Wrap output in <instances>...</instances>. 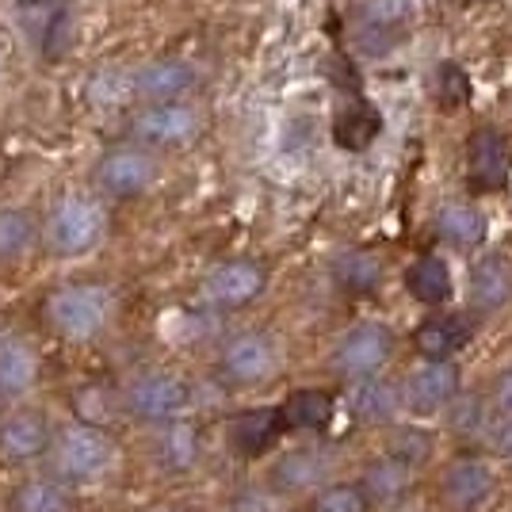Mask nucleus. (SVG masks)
<instances>
[{
	"label": "nucleus",
	"mask_w": 512,
	"mask_h": 512,
	"mask_svg": "<svg viewBox=\"0 0 512 512\" xmlns=\"http://www.w3.org/2000/svg\"><path fill=\"white\" fill-rule=\"evenodd\" d=\"M283 413V425L295 428V432H325L333 425V413H337V402L329 390H318V386H302L295 394H287V402L279 406Z\"/></svg>",
	"instance_id": "obj_18"
},
{
	"label": "nucleus",
	"mask_w": 512,
	"mask_h": 512,
	"mask_svg": "<svg viewBox=\"0 0 512 512\" xmlns=\"http://www.w3.org/2000/svg\"><path fill=\"white\" fill-rule=\"evenodd\" d=\"M287 432L283 425V413L279 406H256V409H241L230 428H226V436H230V448L237 455H245V459H256V455H264V451H272L279 444V436Z\"/></svg>",
	"instance_id": "obj_10"
},
{
	"label": "nucleus",
	"mask_w": 512,
	"mask_h": 512,
	"mask_svg": "<svg viewBox=\"0 0 512 512\" xmlns=\"http://www.w3.org/2000/svg\"><path fill=\"white\" fill-rule=\"evenodd\" d=\"M409 470L406 463H398L394 455H383V459H375V463H367L360 478V490L367 493V501L371 505H398L402 497L409 493Z\"/></svg>",
	"instance_id": "obj_21"
},
{
	"label": "nucleus",
	"mask_w": 512,
	"mask_h": 512,
	"mask_svg": "<svg viewBox=\"0 0 512 512\" xmlns=\"http://www.w3.org/2000/svg\"><path fill=\"white\" fill-rule=\"evenodd\" d=\"M39 383V356L20 333H0V398H20Z\"/></svg>",
	"instance_id": "obj_15"
},
{
	"label": "nucleus",
	"mask_w": 512,
	"mask_h": 512,
	"mask_svg": "<svg viewBox=\"0 0 512 512\" xmlns=\"http://www.w3.org/2000/svg\"><path fill=\"white\" fill-rule=\"evenodd\" d=\"M409 27V0H363L356 16V39L367 54H386L402 43Z\"/></svg>",
	"instance_id": "obj_7"
},
{
	"label": "nucleus",
	"mask_w": 512,
	"mask_h": 512,
	"mask_svg": "<svg viewBox=\"0 0 512 512\" xmlns=\"http://www.w3.org/2000/svg\"><path fill=\"white\" fill-rule=\"evenodd\" d=\"M440 497L448 501L455 512L482 509L493 497V470L482 459H459L444 470L440 478Z\"/></svg>",
	"instance_id": "obj_11"
},
{
	"label": "nucleus",
	"mask_w": 512,
	"mask_h": 512,
	"mask_svg": "<svg viewBox=\"0 0 512 512\" xmlns=\"http://www.w3.org/2000/svg\"><path fill=\"white\" fill-rule=\"evenodd\" d=\"M195 130H199L195 111L180 104H153L134 119V138L146 146H180Z\"/></svg>",
	"instance_id": "obj_13"
},
{
	"label": "nucleus",
	"mask_w": 512,
	"mask_h": 512,
	"mask_svg": "<svg viewBox=\"0 0 512 512\" xmlns=\"http://www.w3.org/2000/svg\"><path fill=\"white\" fill-rule=\"evenodd\" d=\"M157 451H161V463L172 470H188L199 459V428L192 421H169L161 440H157Z\"/></svg>",
	"instance_id": "obj_28"
},
{
	"label": "nucleus",
	"mask_w": 512,
	"mask_h": 512,
	"mask_svg": "<svg viewBox=\"0 0 512 512\" xmlns=\"http://www.w3.org/2000/svg\"><path fill=\"white\" fill-rule=\"evenodd\" d=\"M8 512H77V497L65 478H23L8 493Z\"/></svg>",
	"instance_id": "obj_17"
},
{
	"label": "nucleus",
	"mask_w": 512,
	"mask_h": 512,
	"mask_svg": "<svg viewBox=\"0 0 512 512\" xmlns=\"http://www.w3.org/2000/svg\"><path fill=\"white\" fill-rule=\"evenodd\" d=\"M104 226H107V214L96 199H65L62 207L50 214L46 237H50V249L54 253L81 256L104 237Z\"/></svg>",
	"instance_id": "obj_4"
},
{
	"label": "nucleus",
	"mask_w": 512,
	"mask_h": 512,
	"mask_svg": "<svg viewBox=\"0 0 512 512\" xmlns=\"http://www.w3.org/2000/svg\"><path fill=\"white\" fill-rule=\"evenodd\" d=\"M386 455H394V459L406 463V467L425 463L428 455H432V436H428V432H417V428H402V432L390 440V451H386Z\"/></svg>",
	"instance_id": "obj_32"
},
{
	"label": "nucleus",
	"mask_w": 512,
	"mask_h": 512,
	"mask_svg": "<svg viewBox=\"0 0 512 512\" xmlns=\"http://www.w3.org/2000/svg\"><path fill=\"white\" fill-rule=\"evenodd\" d=\"M406 287L417 302L436 306V302H444L451 295V268L440 256H425L406 272Z\"/></svg>",
	"instance_id": "obj_25"
},
{
	"label": "nucleus",
	"mask_w": 512,
	"mask_h": 512,
	"mask_svg": "<svg viewBox=\"0 0 512 512\" xmlns=\"http://www.w3.org/2000/svg\"><path fill=\"white\" fill-rule=\"evenodd\" d=\"M512 291V276L505 268L501 256H486L478 268H474V279H470V295H474V306L478 310H497L501 302L509 299Z\"/></svg>",
	"instance_id": "obj_26"
},
{
	"label": "nucleus",
	"mask_w": 512,
	"mask_h": 512,
	"mask_svg": "<svg viewBox=\"0 0 512 512\" xmlns=\"http://www.w3.org/2000/svg\"><path fill=\"white\" fill-rule=\"evenodd\" d=\"M54 463H58V478H65L69 486L73 482H104L119 467V444L107 428L77 421L58 432Z\"/></svg>",
	"instance_id": "obj_2"
},
{
	"label": "nucleus",
	"mask_w": 512,
	"mask_h": 512,
	"mask_svg": "<svg viewBox=\"0 0 512 512\" xmlns=\"http://www.w3.org/2000/svg\"><path fill=\"white\" fill-rule=\"evenodd\" d=\"M413 344H417V352H421L428 363H444L470 344V321L467 318H432L417 329Z\"/></svg>",
	"instance_id": "obj_19"
},
{
	"label": "nucleus",
	"mask_w": 512,
	"mask_h": 512,
	"mask_svg": "<svg viewBox=\"0 0 512 512\" xmlns=\"http://www.w3.org/2000/svg\"><path fill=\"white\" fill-rule=\"evenodd\" d=\"M123 402L138 421L169 425V421H180L184 409L192 406V386L184 383L176 371H146L127 386Z\"/></svg>",
	"instance_id": "obj_3"
},
{
	"label": "nucleus",
	"mask_w": 512,
	"mask_h": 512,
	"mask_svg": "<svg viewBox=\"0 0 512 512\" xmlns=\"http://www.w3.org/2000/svg\"><path fill=\"white\" fill-rule=\"evenodd\" d=\"M497 448L505 451V455H512V421H505L501 432H497Z\"/></svg>",
	"instance_id": "obj_35"
},
{
	"label": "nucleus",
	"mask_w": 512,
	"mask_h": 512,
	"mask_svg": "<svg viewBox=\"0 0 512 512\" xmlns=\"http://www.w3.org/2000/svg\"><path fill=\"white\" fill-rule=\"evenodd\" d=\"M497 413L501 421H512V371L497 383Z\"/></svg>",
	"instance_id": "obj_34"
},
{
	"label": "nucleus",
	"mask_w": 512,
	"mask_h": 512,
	"mask_svg": "<svg viewBox=\"0 0 512 512\" xmlns=\"http://www.w3.org/2000/svg\"><path fill=\"white\" fill-rule=\"evenodd\" d=\"M54 432L43 413H12L0 421V463L4 467H27L35 459H43L46 451H54Z\"/></svg>",
	"instance_id": "obj_5"
},
{
	"label": "nucleus",
	"mask_w": 512,
	"mask_h": 512,
	"mask_svg": "<svg viewBox=\"0 0 512 512\" xmlns=\"http://www.w3.org/2000/svg\"><path fill=\"white\" fill-rule=\"evenodd\" d=\"M218 371H222L226 383L234 386L264 383L276 371V344L268 341L264 333H241V337H234V341L222 348Z\"/></svg>",
	"instance_id": "obj_6"
},
{
	"label": "nucleus",
	"mask_w": 512,
	"mask_h": 512,
	"mask_svg": "<svg viewBox=\"0 0 512 512\" xmlns=\"http://www.w3.org/2000/svg\"><path fill=\"white\" fill-rule=\"evenodd\" d=\"M35 241V218L27 211H0V264L16 260Z\"/></svg>",
	"instance_id": "obj_30"
},
{
	"label": "nucleus",
	"mask_w": 512,
	"mask_h": 512,
	"mask_svg": "<svg viewBox=\"0 0 512 512\" xmlns=\"http://www.w3.org/2000/svg\"><path fill=\"white\" fill-rule=\"evenodd\" d=\"M150 180H153V161L146 153H134V150L107 153L104 161H100V169H96V184L107 195H115V199L142 195L150 188Z\"/></svg>",
	"instance_id": "obj_14"
},
{
	"label": "nucleus",
	"mask_w": 512,
	"mask_h": 512,
	"mask_svg": "<svg viewBox=\"0 0 512 512\" xmlns=\"http://www.w3.org/2000/svg\"><path fill=\"white\" fill-rule=\"evenodd\" d=\"M394 352V341L383 325H360L352 329L337 348V371L344 379H371Z\"/></svg>",
	"instance_id": "obj_9"
},
{
	"label": "nucleus",
	"mask_w": 512,
	"mask_h": 512,
	"mask_svg": "<svg viewBox=\"0 0 512 512\" xmlns=\"http://www.w3.org/2000/svg\"><path fill=\"white\" fill-rule=\"evenodd\" d=\"M379 130H383V115L375 111V104H367V100L344 104L337 111V123H333V134H337V146L341 150H367Z\"/></svg>",
	"instance_id": "obj_22"
},
{
	"label": "nucleus",
	"mask_w": 512,
	"mask_h": 512,
	"mask_svg": "<svg viewBox=\"0 0 512 512\" xmlns=\"http://www.w3.org/2000/svg\"><path fill=\"white\" fill-rule=\"evenodd\" d=\"M58 0H20V8L23 12H50Z\"/></svg>",
	"instance_id": "obj_36"
},
{
	"label": "nucleus",
	"mask_w": 512,
	"mask_h": 512,
	"mask_svg": "<svg viewBox=\"0 0 512 512\" xmlns=\"http://www.w3.org/2000/svg\"><path fill=\"white\" fill-rule=\"evenodd\" d=\"M402 406V394L398 386L383 383V379H363V383L352 386V413L367 421V425H383L390 421Z\"/></svg>",
	"instance_id": "obj_23"
},
{
	"label": "nucleus",
	"mask_w": 512,
	"mask_h": 512,
	"mask_svg": "<svg viewBox=\"0 0 512 512\" xmlns=\"http://www.w3.org/2000/svg\"><path fill=\"white\" fill-rule=\"evenodd\" d=\"M306 512H371V501H367V493H363L360 486H352V482H333V486H325V490L314 493V501H310Z\"/></svg>",
	"instance_id": "obj_31"
},
{
	"label": "nucleus",
	"mask_w": 512,
	"mask_h": 512,
	"mask_svg": "<svg viewBox=\"0 0 512 512\" xmlns=\"http://www.w3.org/2000/svg\"><path fill=\"white\" fill-rule=\"evenodd\" d=\"M436 92H440V107H463L470 100V81L467 73L459 69V65H440V73H436Z\"/></svg>",
	"instance_id": "obj_33"
},
{
	"label": "nucleus",
	"mask_w": 512,
	"mask_h": 512,
	"mask_svg": "<svg viewBox=\"0 0 512 512\" xmlns=\"http://www.w3.org/2000/svg\"><path fill=\"white\" fill-rule=\"evenodd\" d=\"M509 180V142L497 130H478L470 138V184L497 192Z\"/></svg>",
	"instance_id": "obj_16"
},
{
	"label": "nucleus",
	"mask_w": 512,
	"mask_h": 512,
	"mask_svg": "<svg viewBox=\"0 0 512 512\" xmlns=\"http://www.w3.org/2000/svg\"><path fill=\"white\" fill-rule=\"evenodd\" d=\"M46 325L65 341H92L115 318V291L104 283H65L43 302Z\"/></svg>",
	"instance_id": "obj_1"
},
{
	"label": "nucleus",
	"mask_w": 512,
	"mask_h": 512,
	"mask_svg": "<svg viewBox=\"0 0 512 512\" xmlns=\"http://www.w3.org/2000/svg\"><path fill=\"white\" fill-rule=\"evenodd\" d=\"M325 474H329V459L314 448L287 451L276 463V470H272L279 490H306V486H318Z\"/></svg>",
	"instance_id": "obj_24"
},
{
	"label": "nucleus",
	"mask_w": 512,
	"mask_h": 512,
	"mask_svg": "<svg viewBox=\"0 0 512 512\" xmlns=\"http://www.w3.org/2000/svg\"><path fill=\"white\" fill-rule=\"evenodd\" d=\"M260 291H264V268L253 264V260H230V264L214 268L207 283H203V295L214 306H226V310L253 302Z\"/></svg>",
	"instance_id": "obj_12"
},
{
	"label": "nucleus",
	"mask_w": 512,
	"mask_h": 512,
	"mask_svg": "<svg viewBox=\"0 0 512 512\" xmlns=\"http://www.w3.org/2000/svg\"><path fill=\"white\" fill-rule=\"evenodd\" d=\"M459 394V367L451 360L444 363H425L417 367L406 379V390H402V402L406 409H413L417 417H428V413H440L448 409Z\"/></svg>",
	"instance_id": "obj_8"
},
{
	"label": "nucleus",
	"mask_w": 512,
	"mask_h": 512,
	"mask_svg": "<svg viewBox=\"0 0 512 512\" xmlns=\"http://www.w3.org/2000/svg\"><path fill=\"white\" fill-rule=\"evenodd\" d=\"M195 85L192 65L184 62H150L146 69H138V96L142 100H153V104H172L176 96H184L188 88Z\"/></svg>",
	"instance_id": "obj_20"
},
{
	"label": "nucleus",
	"mask_w": 512,
	"mask_h": 512,
	"mask_svg": "<svg viewBox=\"0 0 512 512\" xmlns=\"http://www.w3.org/2000/svg\"><path fill=\"white\" fill-rule=\"evenodd\" d=\"M333 279L348 295H371L379 287V279H383V264H379V256L371 253H344L333 264Z\"/></svg>",
	"instance_id": "obj_27"
},
{
	"label": "nucleus",
	"mask_w": 512,
	"mask_h": 512,
	"mask_svg": "<svg viewBox=\"0 0 512 512\" xmlns=\"http://www.w3.org/2000/svg\"><path fill=\"white\" fill-rule=\"evenodd\" d=\"M436 226H440V237L451 241V245H478L482 237H486V218L474 211V207H448V211H440L436 218Z\"/></svg>",
	"instance_id": "obj_29"
}]
</instances>
